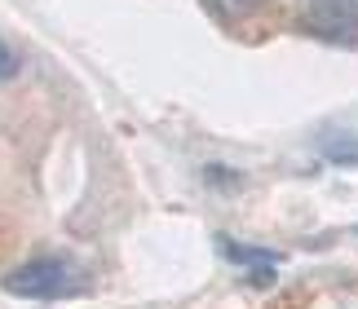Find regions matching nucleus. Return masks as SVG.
Instances as JSON below:
<instances>
[{"label": "nucleus", "instance_id": "obj_1", "mask_svg": "<svg viewBox=\"0 0 358 309\" xmlns=\"http://www.w3.org/2000/svg\"><path fill=\"white\" fill-rule=\"evenodd\" d=\"M5 287L13 296H27V301H62L80 292V274L71 270V261L62 257H36V261H22L18 270L5 274Z\"/></svg>", "mask_w": 358, "mask_h": 309}, {"label": "nucleus", "instance_id": "obj_2", "mask_svg": "<svg viewBox=\"0 0 358 309\" xmlns=\"http://www.w3.org/2000/svg\"><path fill=\"white\" fill-rule=\"evenodd\" d=\"M222 247H226V257H235L239 265H274V261H279L266 247H239V243H222Z\"/></svg>", "mask_w": 358, "mask_h": 309}, {"label": "nucleus", "instance_id": "obj_3", "mask_svg": "<svg viewBox=\"0 0 358 309\" xmlns=\"http://www.w3.org/2000/svg\"><path fill=\"white\" fill-rule=\"evenodd\" d=\"M203 5H208L217 18H248L261 0H203Z\"/></svg>", "mask_w": 358, "mask_h": 309}, {"label": "nucleus", "instance_id": "obj_4", "mask_svg": "<svg viewBox=\"0 0 358 309\" xmlns=\"http://www.w3.org/2000/svg\"><path fill=\"white\" fill-rule=\"evenodd\" d=\"M13 66H18V62H13V53L0 45V76H13Z\"/></svg>", "mask_w": 358, "mask_h": 309}]
</instances>
